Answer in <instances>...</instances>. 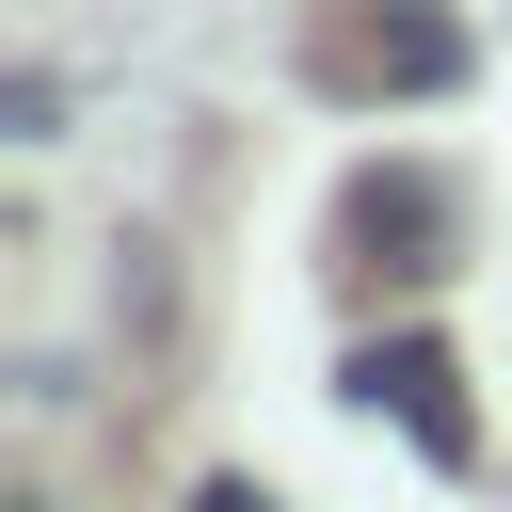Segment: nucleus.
Returning a JSON list of instances; mask_svg holds the SVG:
<instances>
[{"label":"nucleus","mask_w":512,"mask_h":512,"mask_svg":"<svg viewBox=\"0 0 512 512\" xmlns=\"http://www.w3.org/2000/svg\"><path fill=\"white\" fill-rule=\"evenodd\" d=\"M336 384H352V416H400L416 464H448V480L480 464V400H464V352H448V336H352Z\"/></svg>","instance_id":"f257e3e1"},{"label":"nucleus","mask_w":512,"mask_h":512,"mask_svg":"<svg viewBox=\"0 0 512 512\" xmlns=\"http://www.w3.org/2000/svg\"><path fill=\"white\" fill-rule=\"evenodd\" d=\"M192 512H272V496H256V480H208V496H192Z\"/></svg>","instance_id":"20e7f679"},{"label":"nucleus","mask_w":512,"mask_h":512,"mask_svg":"<svg viewBox=\"0 0 512 512\" xmlns=\"http://www.w3.org/2000/svg\"><path fill=\"white\" fill-rule=\"evenodd\" d=\"M448 176H416V160H384V176H352V240H400V272H448Z\"/></svg>","instance_id":"7ed1b4c3"},{"label":"nucleus","mask_w":512,"mask_h":512,"mask_svg":"<svg viewBox=\"0 0 512 512\" xmlns=\"http://www.w3.org/2000/svg\"><path fill=\"white\" fill-rule=\"evenodd\" d=\"M320 80H336V96H448V80H464V32H448L432 0L336 16V32H320Z\"/></svg>","instance_id":"f03ea898"}]
</instances>
